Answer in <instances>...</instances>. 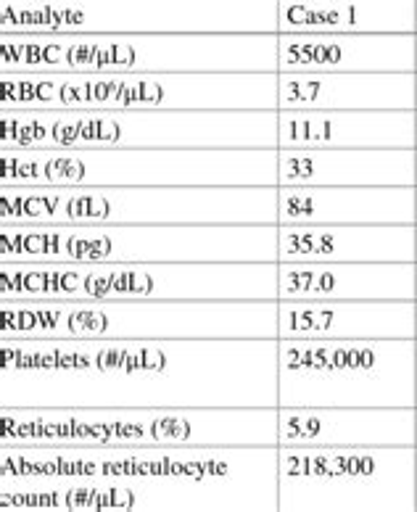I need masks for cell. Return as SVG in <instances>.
<instances>
[{
	"label": "cell",
	"mask_w": 417,
	"mask_h": 512,
	"mask_svg": "<svg viewBox=\"0 0 417 512\" xmlns=\"http://www.w3.org/2000/svg\"><path fill=\"white\" fill-rule=\"evenodd\" d=\"M0 407H275V338H0Z\"/></svg>",
	"instance_id": "6da1fadb"
},
{
	"label": "cell",
	"mask_w": 417,
	"mask_h": 512,
	"mask_svg": "<svg viewBox=\"0 0 417 512\" xmlns=\"http://www.w3.org/2000/svg\"><path fill=\"white\" fill-rule=\"evenodd\" d=\"M278 74L275 35H0V74Z\"/></svg>",
	"instance_id": "7a4b0ae2"
},
{
	"label": "cell",
	"mask_w": 417,
	"mask_h": 512,
	"mask_svg": "<svg viewBox=\"0 0 417 512\" xmlns=\"http://www.w3.org/2000/svg\"><path fill=\"white\" fill-rule=\"evenodd\" d=\"M0 169V188H270L272 148H8Z\"/></svg>",
	"instance_id": "3957f363"
},
{
	"label": "cell",
	"mask_w": 417,
	"mask_h": 512,
	"mask_svg": "<svg viewBox=\"0 0 417 512\" xmlns=\"http://www.w3.org/2000/svg\"><path fill=\"white\" fill-rule=\"evenodd\" d=\"M0 301H278L275 262L0 264Z\"/></svg>",
	"instance_id": "277c9868"
},
{
	"label": "cell",
	"mask_w": 417,
	"mask_h": 512,
	"mask_svg": "<svg viewBox=\"0 0 417 512\" xmlns=\"http://www.w3.org/2000/svg\"><path fill=\"white\" fill-rule=\"evenodd\" d=\"M275 262L272 225H0V264Z\"/></svg>",
	"instance_id": "5b68a950"
},
{
	"label": "cell",
	"mask_w": 417,
	"mask_h": 512,
	"mask_svg": "<svg viewBox=\"0 0 417 512\" xmlns=\"http://www.w3.org/2000/svg\"><path fill=\"white\" fill-rule=\"evenodd\" d=\"M272 188H0V225H272Z\"/></svg>",
	"instance_id": "8992f818"
},
{
	"label": "cell",
	"mask_w": 417,
	"mask_h": 512,
	"mask_svg": "<svg viewBox=\"0 0 417 512\" xmlns=\"http://www.w3.org/2000/svg\"><path fill=\"white\" fill-rule=\"evenodd\" d=\"M8 148H272V111H0Z\"/></svg>",
	"instance_id": "52a82bcc"
},
{
	"label": "cell",
	"mask_w": 417,
	"mask_h": 512,
	"mask_svg": "<svg viewBox=\"0 0 417 512\" xmlns=\"http://www.w3.org/2000/svg\"><path fill=\"white\" fill-rule=\"evenodd\" d=\"M278 111L275 74H0V111Z\"/></svg>",
	"instance_id": "ba28073f"
},
{
	"label": "cell",
	"mask_w": 417,
	"mask_h": 512,
	"mask_svg": "<svg viewBox=\"0 0 417 512\" xmlns=\"http://www.w3.org/2000/svg\"><path fill=\"white\" fill-rule=\"evenodd\" d=\"M415 394V338H275V407H415Z\"/></svg>",
	"instance_id": "9c48e42d"
},
{
	"label": "cell",
	"mask_w": 417,
	"mask_h": 512,
	"mask_svg": "<svg viewBox=\"0 0 417 512\" xmlns=\"http://www.w3.org/2000/svg\"><path fill=\"white\" fill-rule=\"evenodd\" d=\"M275 35V3L262 0H6L0 35Z\"/></svg>",
	"instance_id": "30bf717a"
},
{
	"label": "cell",
	"mask_w": 417,
	"mask_h": 512,
	"mask_svg": "<svg viewBox=\"0 0 417 512\" xmlns=\"http://www.w3.org/2000/svg\"><path fill=\"white\" fill-rule=\"evenodd\" d=\"M88 476H159L188 483L204 510L278 512V447H82Z\"/></svg>",
	"instance_id": "8fae6325"
},
{
	"label": "cell",
	"mask_w": 417,
	"mask_h": 512,
	"mask_svg": "<svg viewBox=\"0 0 417 512\" xmlns=\"http://www.w3.org/2000/svg\"><path fill=\"white\" fill-rule=\"evenodd\" d=\"M275 301H82L66 304L77 341L275 338Z\"/></svg>",
	"instance_id": "7c38bea8"
},
{
	"label": "cell",
	"mask_w": 417,
	"mask_h": 512,
	"mask_svg": "<svg viewBox=\"0 0 417 512\" xmlns=\"http://www.w3.org/2000/svg\"><path fill=\"white\" fill-rule=\"evenodd\" d=\"M383 483L417 489L415 447H278V512L341 510Z\"/></svg>",
	"instance_id": "4fadbf2b"
},
{
	"label": "cell",
	"mask_w": 417,
	"mask_h": 512,
	"mask_svg": "<svg viewBox=\"0 0 417 512\" xmlns=\"http://www.w3.org/2000/svg\"><path fill=\"white\" fill-rule=\"evenodd\" d=\"M0 507L16 510H204L183 481L159 476L0 478Z\"/></svg>",
	"instance_id": "5bb4252c"
},
{
	"label": "cell",
	"mask_w": 417,
	"mask_h": 512,
	"mask_svg": "<svg viewBox=\"0 0 417 512\" xmlns=\"http://www.w3.org/2000/svg\"><path fill=\"white\" fill-rule=\"evenodd\" d=\"M270 188H415V151L272 148Z\"/></svg>",
	"instance_id": "9a60e30c"
},
{
	"label": "cell",
	"mask_w": 417,
	"mask_h": 512,
	"mask_svg": "<svg viewBox=\"0 0 417 512\" xmlns=\"http://www.w3.org/2000/svg\"><path fill=\"white\" fill-rule=\"evenodd\" d=\"M278 447H415V407H275Z\"/></svg>",
	"instance_id": "2e32d148"
},
{
	"label": "cell",
	"mask_w": 417,
	"mask_h": 512,
	"mask_svg": "<svg viewBox=\"0 0 417 512\" xmlns=\"http://www.w3.org/2000/svg\"><path fill=\"white\" fill-rule=\"evenodd\" d=\"M278 74H415V35H275Z\"/></svg>",
	"instance_id": "e0dca14e"
},
{
	"label": "cell",
	"mask_w": 417,
	"mask_h": 512,
	"mask_svg": "<svg viewBox=\"0 0 417 512\" xmlns=\"http://www.w3.org/2000/svg\"><path fill=\"white\" fill-rule=\"evenodd\" d=\"M278 301H415V262H275Z\"/></svg>",
	"instance_id": "ac0fdd59"
},
{
	"label": "cell",
	"mask_w": 417,
	"mask_h": 512,
	"mask_svg": "<svg viewBox=\"0 0 417 512\" xmlns=\"http://www.w3.org/2000/svg\"><path fill=\"white\" fill-rule=\"evenodd\" d=\"M275 338H415V301H275Z\"/></svg>",
	"instance_id": "d6986e66"
},
{
	"label": "cell",
	"mask_w": 417,
	"mask_h": 512,
	"mask_svg": "<svg viewBox=\"0 0 417 512\" xmlns=\"http://www.w3.org/2000/svg\"><path fill=\"white\" fill-rule=\"evenodd\" d=\"M272 148L415 151V111H272Z\"/></svg>",
	"instance_id": "ffe728a7"
},
{
	"label": "cell",
	"mask_w": 417,
	"mask_h": 512,
	"mask_svg": "<svg viewBox=\"0 0 417 512\" xmlns=\"http://www.w3.org/2000/svg\"><path fill=\"white\" fill-rule=\"evenodd\" d=\"M272 225H415V188H272Z\"/></svg>",
	"instance_id": "44dd1931"
},
{
	"label": "cell",
	"mask_w": 417,
	"mask_h": 512,
	"mask_svg": "<svg viewBox=\"0 0 417 512\" xmlns=\"http://www.w3.org/2000/svg\"><path fill=\"white\" fill-rule=\"evenodd\" d=\"M275 262H415V225H272Z\"/></svg>",
	"instance_id": "7402d4cb"
},
{
	"label": "cell",
	"mask_w": 417,
	"mask_h": 512,
	"mask_svg": "<svg viewBox=\"0 0 417 512\" xmlns=\"http://www.w3.org/2000/svg\"><path fill=\"white\" fill-rule=\"evenodd\" d=\"M278 111H417L415 74H275Z\"/></svg>",
	"instance_id": "603a6c76"
},
{
	"label": "cell",
	"mask_w": 417,
	"mask_h": 512,
	"mask_svg": "<svg viewBox=\"0 0 417 512\" xmlns=\"http://www.w3.org/2000/svg\"><path fill=\"white\" fill-rule=\"evenodd\" d=\"M417 3L275 0V35H415Z\"/></svg>",
	"instance_id": "cb8c5ba5"
},
{
	"label": "cell",
	"mask_w": 417,
	"mask_h": 512,
	"mask_svg": "<svg viewBox=\"0 0 417 512\" xmlns=\"http://www.w3.org/2000/svg\"><path fill=\"white\" fill-rule=\"evenodd\" d=\"M0 338L61 341L66 338L64 301H0Z\"/></svg>",
	"instance_id": "d4e9b609"
},
{
	"label": "cell",
	"mask_w": 417,
	"mask_h": 512,
	"mask_svg": "<svg viewBox=\"0 0 417 512\" xmlns=\"http://www.w3.org/2000/svg\"><path fill=\"white\" fill-rule=\"evenodd\" d=\"M415 188H417V148H415Z\"/></svg>",
	"instance_id": "484cf974"
},
{
	"label": "cell",
	"mask_w": 417,
	"mask_h": 512,
	"mask_svg": "<svg viewBox=\"0 0 417 512\" xmlns=\"http://www.w3.org/2000/svg\"><path fill=\"white\" fill-rule=\"evenodd\" d=\"M415 447H417V407H415Z\"/></svg>",
	"instance_id": "4316f807"
},
{
	"label": "cell",
	"mask_w": 417,
	"mask_h": 512,
	"mask_svg": "<svg viewBox=\"0 0 417 512\" xmlns=\"http://www.w3.org/2000/svg\"><path fill=\"white\" fill-rule=\"evenodd\" d=\"M415 74H417V35H415Z\"/></svg>",
	"instance_id": "83f0119b"
},
{
	"label": "cell",
	"mask_w": 417,
	"mask_h": 512,
	"mask_svg": "<svg viewBox=\"0 0 417 512\" xmlns=\"http://www.w3.org/2000/svg\"><path fill=\"white\" fill-rule=\"evenodd\" d=\"M415 301H417V262H415Z\"/></svg>",
	"instance_id": "f1b7e54d"
},
{
	"label": "cell",
	"mask_w": 417,
	"mask_h": 512,
	"mask_svg": "<svg viewBox=\"0 0 417 512\" xmlns=\"http://www.w3.org/2000/svg\"><path fill=\"white\" fill-rule=\"evenodd\" d=\"M415 225H417V188H415Z\"/></svg>",
	"instance_id": "f546056e"
},
{
	"label": "cell",
	"mask_w": 417,
	"mask_h": 512,
	"mask_svg": "<svg viewBox=\"0 0 417 512\" xmlns=\"http://www.w3.org/2000/svg\"><path fill=\"white\" fill-rule=\"evenodd\" d=\"M415 262H417V225H415Z\"/></svg>",
	"instance_id": "4dcf8cb0"
},
{
	"label": "cell",
	"mask_w": 417,
	"mask_h": 512,
	"mask_svg": "<svg viewBox=\"0 0 417 512\" xmlns=\"http://www.w3.org/2000/svg\"><path fill=\"white\" fill-rule=\"evenodd\" d=\"M415 148H417V111H415Z\"/></svg>",
	"instance_id": "1f68e13d"
},
{
	"label": "cell",
	"mask_w": 417,
	"mask_h": 512,
	"mask_svg": "<svg viewBox=\"0 0 417 512\" xmlns=\"http://www.w3.org/2000/svg\"><path fill=\"white\" fill-rule=\"evenodd\" d=\"M415 338H417V301H415Z\"/></svg>",
	"instance_id": "d6a6232c"
},
{
	"label": "cell",
	"mask_w": 417,
	"mask_h": 512,
	"mask_svg": "<svg viewBox=\"0 0 417 512\" xmlns=\"http://www.w3.org/2000/svg\"><path fill=\"white\" fill-rule=\"evenodd\" d=\"M415 101H417V74H415Z\"/></svg>",
	"instance_id": "836d02e7"
},
{
	"label": "cell",
	"mask_w": 417,
	"mask_h": 512,
	"mask_svg": "<svg viewBox=\"0 0 417 512\" xmlns=\"http://www.w3.org/2000/svg\"><path fill=\"white\" fill-rule=\"evenodd\" d=\"M415 407H417V394H415Z\"/></svg>",
	"instance_id": "e575fe53"
},
{
	"label": "cell",
	"mask_w": 417,
	"mask_h": 512,
	"mask_svg": "<svg viewBox=\"0 0 417 512\" xmlns=\"http://www.w3.org/2000/svg\"><path fill=\"white\" fill-rule=\"evenodd\" d=\"M415 35H417V27H415Z\"/></svg>",
	"instance_id": "d590c367"
}]
</instances>
